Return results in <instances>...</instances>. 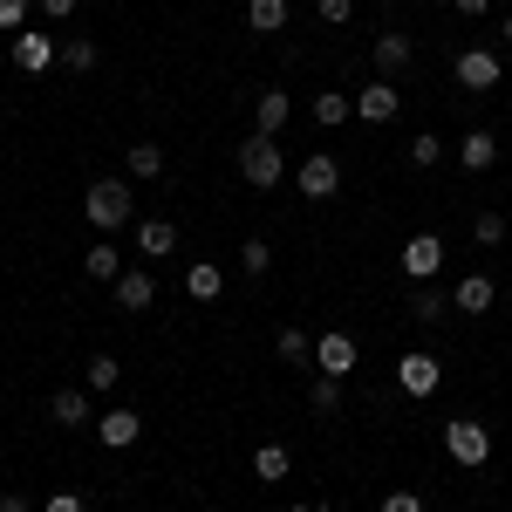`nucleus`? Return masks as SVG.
I'll return each mask as SVG.
<instances>
[{"label":"nucleus","instance_id":"obj_26","mask_svg":"<svg viewBox=\"0 0 512 512\" xmlns=\"http://www.w3.org/2000/svg\"><path fill=\"white\" fill-rule=\"evenodd\" d=\"M308 410H315V417H335V410H342V383H335V376H315V390H308Z\"/></svg>","mask_w":512,"mask_h":512},{"label":"nucleus","instance_id":"obj_19","mask_svg":"<svg viewBox=\"0 0 512 512\" xmlns=\"http://www.w3.org/2000/svg\"><path fill=\"white\" fill-rule=\"evenodd\" d=\"M48 410H55V424H69V431H76V424H96V417H89V383H82V390H55Z\"/></svg>","mask_w":512,"mask_h":512},{"label":"nucleus","instance_id":"obj_37","mask_svg":"<svg viewBox=\"0 0 512 512\" xmlns=\"http://www.w3.org/2000/svg\"><path fill=\"white\" fill-rule=\"evenodd\" d=\"M41 14H55V21H69V14H76V0H41Z\"/></svg>","mask_w":512,"mask_h":512},{"label":"nucleus","instance_id":"obj_35","mask_svg":"<svg viewBox=\"0 0 512 512\" xmlns=\"http://www.w3.org/2000/svg\"><path fill=\"white\" fill-rule=\"evenodd\" d=\"M383 512H424V499H417V492H390V499H383Z\"/></svg>","mask_w":512,"mask_h":512},{"label":"nucleus","instance_id":"obj_22","mask_svg":"<svg viewBox=\"0 0 512 512\" xmlns=\"http://www.w3.org/2000/svg\"><path fill=\"white\" fill-rule=\"evenodd\" d=\"M246 21H253V35H280L287 28V0H246Z\"/></svg>","mask_w":512,"mask_h":512},{"label":"nucleus","instance_id":"obj_40","mask_svg":"<svg viewBox=\"0 0 512 512\" xmlns=\"http://www.w3.org/2000/svg\"><path fill=\"white\" fill-rule=\"evenodd\" d=\"M287 512H328V506H287Z\"/></svg>","mask_w":512,"mask_h":512},{"label":"nucleus","instance_id":"obj_28","mask_svg":"<svg viewBox=\"0 0 512 512\" xmlns=\"http://www.w3.org/2000/svg\"><path fill=\"white\" fill-rule=\"evenodd\" d=\"M130 178H164V151L158 144H130Z\"/></svg>","mask_w":512,"mask_h":512},{"label":"nucleus","instance_id":"obj_4","mask_svg":"<svg viewBox=\"0 0 512 512\" xmlns=\"http://www.w3.org/2000/svg\"><path fill=\"white\" fill-rule=\"evenodd\" d=\"M451 76H458V89H472V96H485V89H499V55L492 48H458V62H451Z\"/></svg>","mask_w":512,"mask_h":512},{"label":"nucleus","instance_id":"obj_41","mask_svg":"<svg viewBox=\"0 0 512 512\" xmlns=\"http://www.w3.org/2000/svg\"><path fill=\"white\" fill-rule=\"evenodd\" d=\"M506 41H512V14H506Z\"/></svg>","mask_w":512,"mask_h":512},{"label":"nucleus","instance_id":"obj_15","mask_svg":"<svg viewBox=\"0 0 512 512\" xmlns=\"http://www.w3.org/2000/svg\"><path fill=\"white\" fill-rule=\"evenodd\" d=\"M171 246H178V226H171V219H144V226H137V253H144V260H164Z\"/></svg>","mask_w":512,"mask_h":512},{"label":"nucleus","instance_id":"obj_38","mask_svg":"<svg viewBox=\"0 0 512 512\" xmlns=\"http://www.w3.org/2000/svg\"><path fill=\"white\" fill-rule=\"evenodd\" d=\"M458 14H465V21H478V14H492V0H458Z\"/></svg>","mask_w":512,"mask_h":512},{"label":"nucleus","instance_id":"obj_36","mask_svg":"<svg viewBox=\"0 0 512 512\" xmlns=\"http://www.w3.org/2000/svg\"><path fill=\"white\" fill-rule=\"evenodd\" d=\"M41 512H89V506H82V492H55V499H48Z\"/></svg>","mask_w":512,"mask_h":512},{"label":"nucleus","instance_id":"obj_17","mask_svg":"<svg viewBox=\"0 0 512 512\" xmlns=\"http://www.w3.org/2000/svg\"><path fill=\"white\" fill-rule=\"evenodd\" d=\"M137 431H144V424H137V410H110V417H96V437H103L110 451L137 444Z\"/></svg>","mask_w":512,"mask_h":512},{"label":"nucleus","instance_id":"obj_32","mask_svg":"<svg viewBox=\"0 0 512 512\" xmlns=\"http://www.w3.org/2000/svg\"><path fill=\"white\" fill-rule=\"evenodd\" d=\"M472 239H478V246H499V239H506V219H499V212H478V219H472Z\"/></svg>","mask_w":512,"mask_h":512},{"label":"nucleus","instance_id":"obj_30","mask_svg":"<svg viewBox=\"0 0 512 512\" xmlns=\"http://www.w3.org/2000/svg\"><path fill=\"white\" fill-rule=\"evenodd\" d=\"M62 62H69L76 76H89V69H96V41H62Z\"/></svg>","mask_w":512,"mask_h":512},{"label":"nucleus","instance_id":"obj_1","mask_svg":"<svg viewBox=\"0 0 512 512\" xmlns=\"http://www.w3.org/2000/svg\"><path fill=\"white\" fill-rule=\"evenodd\" d=\"M82 212H89L96 233H123V226H130V185H123V178H96L89 198H82Z\"/></svg>","mask_w":512,"mask_h":512},{"label":"nucleus","instance_id":"obj_29","mask_svg":"<svg viewBox=\"0 0 512 512\" xmlns=\"http://www.w3.org/2000/svg\"><path fill=\"white\" fill-rule=\"evenodd\" d=\"M239 267H246V274H267V267H274V246H267V239H246V246H239Z\"/></svg>","mask_w":512,"mask_h":512},{"label":"nucleus","instance_id":"obj_3","mask_svg":"<svg viewBox=\"0 0 512 512\" xmlns=\"http://www.w3.org/2000/svg\"><path fill=\"white\" fill-rule=\"evenodd\" d=\"M444 451H451V465L478 472V465L492 458V431H485V424H472V417H451V424H444Z\"/></svg>","mask_w":512,"mask_h":512},{"label":"nucleus","instance_id":"obj_7","mask_svg":"<svg viewBox=\"0 0 512 512\" xmlns=\"http://www.w3.org/2000/svg\"><path fill=\"white\" fill-rule=\"evenodd\" d=\"M315 369H321V376H335V383L355 369V335H349V328H328V335H315Z\"/></svg>","mask_w":512,"mask_h":512},{"label":"nucleus","instance_id":"obj_23","mask_svg":"<svg viewBox=\"0 0 512 512\" xmlns=\"http://www.w3.org/2000/svg\"><path fill=\"white\" fill-rule=\"evenodd\" d=\"M117 376H123L117 355H89V369H82V383H89V390H117Z\"/></svg>","mask_w":512,"mask_h":512},{"label":"nucleus","instance_id":"obj_13","mask_svg":"<svg viewBox=\"0 0 512 512\" xmlns=\"http://www.w3.org/2000/svg\"><path fill=\"white\" fill-rule=\"evenodd\" d=\"M369 62H376V76L390 82V76H403V69H410V35H376V48H369Z\"/></svg>","mask_w":512,"mask_h":512},{"label":"nucleus","instance_id":"obj_9","mask_svg":"<svg viewBox=\"0 0 512 512\" xmlns=\"http://www.w3.org/2000/svg\"><path fill=\"white\" fill-rule=\"evenodd\" d=\"M48 62H62V41L28 35V28H21V35H14V69H21V76H41Z\"/></svg>","mask_w":512,"mask_h":512},{"label":"nucleus","instance_id":"obj_12","mask_svg":"<svg viewBox=\"0 0 512 512\" xmlns=\"http://www.w3.org/2000/svg\"><path fill=\"white\" fill-rule=\"evenodd\" d=\"M287 117H294L287 89H260V96H253V123H260V137H280V130H287Z\"/></svg>","mask_w":512,"mask_h":512},{"label":"nucleus","instance_id":"obj_6","mask_svg":"<svg viewBox=\"0 0 512 512\" xmlns=\"http://www.w3.org/2000/svg\"><path fill=\"white\" fill-rule=\"evenodd\" d=\"M437 376H444V369H437L431 349H403V355H396V390H403V396H431Z\"/></svg>","mask_w":512,"mask_h":512},{"label":"nucleus","instance_id":"obj_11","mask_svg":"<svg viewBox=\"0 0 512 512\" xmlns=\"http://www.w3.org/2000/svg\"><path fill=\"white\" fill-rule=\"evenodd\" d=\"M110 287H117V301H123V308H130V315H144V308L158 301V280L144 274V267H123V274L110 280Z\"/></svg>","mask_w":512,"mask_h":512},{"label":"nucleus","instance_id":"obj_14","mask_svg":"<svg viewBox=\"0 0 512 512\" xmlns=\"http://www.w3.org/2000/svg\"><path fill=\"white\" fill-rule=\"evenodd\" d=\"M458 164H465V171H492V164H499V137H492V130H465V137H458Z\"/></svg>","mask_w":512,"mask_h":512},{"label":"nucleus","instance_id":"obj_33","mask_svg":"<svg viewBox=\"0 0 512 512\" xmlns=\"http://www.w3.org/2000/svg\"><path fill=\"white\" fill-rule=\"evenodd\" d=\"M21 21H28V0H0V28H14V35H21Z\"/></svg>","mask_w":512,"mask_h":512},{"label":"nucleus","instance_id":"obj_18","mask_svg":"<svg viewBox=\"0 0 512 512\" xmlns=\"http://www.w3.org/2000/svg\"><path fill=\"white\" fill-rule=\"evenodd\" d=\"M492 294H499V287H492L485 274H465V280H458V294H451V301H458V315H485V308H492Z\"/></svg>","mask_w":512,"mask_h":512},{"label":"nucleus","instance_id":"obj_34","mask_svg":"<svg viewBox=\"0 0 512 512\" xmlns=\"http://www.w3.org/2000/svg\"><path fill=\"white\" fill-rule=\"evenodd\" d=\"M349 14H355V0H321V21H328V28H342Z\"/></svg>","mask_w":512,"mask_h":512},{"label":"nucleus","instance_id":"obj_5","mask_svg":"<svg viewBox=\"0 0 512 512\" xmlns=\"http://www.w3.org/2000/svg\"><path fill=\"white\" fill-rule=\"evenodd\" d=\"M294 185H301V198H335L342 192V164L328 158V151H308V158H301V171H294Z\"/></svg>","mask_w":512,"mask_h":512},{"label":"nucleus","instance_id":"obj_16","mask_svg":"<svg viewBox=\"0 0 512 512\" xmlns=\"http://www.w3.org/2000/svg\"><path fill=\"white\" fill-rule=\"evenodd\" d=\"M185 294H192V301H219V294H226V274H219L212 260H192V267H185Z\"/></svg>","mask_w":512,"mask_h":512},{"label":"nucleus","instance_id":"obj_24","mask_svg":"<svg viewBox=\"0 0 512 512\" xmlns=\"http://www.w3.org/2000/svg\"><path fill=\"white\" fill-rule=\"evenodd\" d=\"M444 308H451V301H444V294H437L431 280H424V287H417V294H410V321H444Z\"/></svg>","mask_w":512,"mask_h":512},{"label":"nucleus","instance_id":"obj_39","mask_svg":"<svg viewBox=\"0 0 512 512\" xmlns=\"http://www.w3.org/2000/svg\"><path fill=\"white\" fill-rule=\"evenodd\" d=\"M0 512H35V506H28L21 492H0Z\"/></svg>","mask_w":512,"mask_h":512},{"label":"nucleus","instance_id":"obj_27","mask_svg":"<svg viewBox=\"0 0 512 512\" xmlns=\"http://www.w3.org/2000/svg\"><path fill=\"white\" fill-rule=\"evenodd\" d=\"M287 362H315V335L308 328H280V342H274Z\"/></svg>","mask_w":512,"mask_h":512},{"label":"nucleus","instance_id":"obj_20","mask_svg":"<svg viewBox=\"0 0 512 512\" xmlns=\"http://www.w3.org/2000/svg\"><path fill=\"white\" fill-rule=\"evenodd\" d=\"M294 472V451H287V444H260V451H253V478H260V485H274V478H287Z\"/></svg>","mask_w":512,"mask_h":512},{"label":"nucleus","instance_id":"obj_31","mask_svg":"<svg viewBox=\"0 0 512 512\" xmlns=\"http://www.w3.org/2000/svg\"><path fill=\"white\" fill-rule=\"evenodd\" d=\"M437 158H444V144H437L431 130H424V137H410V164H417V171H431Z\"/></svg>","mask_w":512,"mask_h":512},{"label":"nucleus","instance_id":"obj_8","mask_svg":"<svg viewBox=\"0 0 512 512\" xmlns=\"http://www.w3.org/2000/svg\"><path fill=\"white\" fill-rule=\"evenodd\" d=\"M437 267H444V239L437 233H417L410 246H403V280L424 287V280H437Z\"/></svg>","mask_w":512,"mask_h":512},{"label":"nucleus","instance_id":"obj_2","mask_svg":"<svg viewBox=\"0 0 512 512\" xmlns=\"http://www.w3.org/2000/svg\"><path fill=\"white\" fill-rule=\"evenodd\" d=\"M239 178H246L253 192H267V185H280V178H287V158H280L274 137H260V130H253V137L239 144Z\"/></svg>","mask_w":512,"mask_h":512},{"label":"nucleus","instance_id":"obj_21","mask_svg":"<svg viewBox=\"0 0 512 512\" xmlns=\"http://www.w3.org/2000/svg\"><path fill=\"white\" fill-rule=\"evenodd\" d=\"M82 274H89V280H117L123 274V253L110 246V239H96V246L82 253Z\"/></svg>","mask_w":512,"mask_h":512},{"label":"nucleus","instance_id":"obj_10","mask_svg":"<svg viewBox=\"0 0 512 512\" xmlns=\"http://www.w3.org/2000/svg\"><path fill=\"white\" fill-rule=\"evenodd\" d=\"M396 103H403V96H396V82H369V89H355V117L362 123H390L396 117Z\"/></svg>","mask_w":512,"mask_h":512},{"label":"nucleus","instance_id":"obj_25","mask_svg":"<svg viewBox=\"0 0 512 512\" xmlns=\"http://www.w3.org/2000/svg\"><path fill=\"white\" fill-rule=\"evenodd\" d=\"M349 110H355V96H342V89H328V96H315V123H349Z\"/></svg>","mask_w":512,"mask_h":512}]
</instances>
